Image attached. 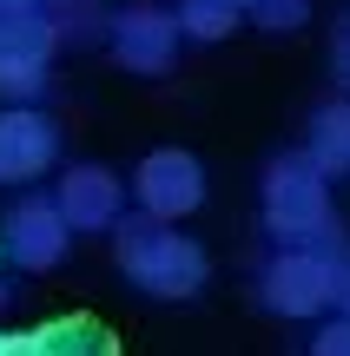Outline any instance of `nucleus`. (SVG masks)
Instances as JSON below:
<instances>
[{
  "mask_svg": "<svg viewBox=\"0 0 350 356\" xmlns=\"http://www.w3.org/2000/svg\"><path fill=\"white\" fill-rule=\"evenodd\" d=\"M337 304L350 310V257H337Z\"/></svg>",
  "mask_w": 350,
  "mask_h": 356,
  "instance_id": "2eb2a0df",
  "label": "nucleus"
},
{
  "mask_svg": "<svg viewBox=\"0 0 350 356\" xmlns=\"http://www.w3.org/2000/svg\"><path fill=\"white\" fill-rule=\"evenodd\" d=\"M0 244H7V251L20 257L26 270H53V264L66 257V218H60V204H53V198H33V204H20Z\"/></svg>",
  "mask_w": 350,
  "mask_h": 356,
  "instance_id": "6e6552de",
  "label": "nucleus"
},
{
  "mask_svg": "<svg viewBox=\"0 0 350 356\" xmlns=\"http://www.w3.org/2000/svg\"><path fill=\"white\" fill-rule=\"evenodd\" d=\"M119 356V337L106 330L100 317L73 310V317H47L33 330H7L0 337V356Z\"/></svg>",
  "mask_w": 350,
  "mask_h": 356,
  "instance_id": "423d86ee",
  "label": "nucleus"
},
{
  "mask_svg": "<svg viewBox=\"0 0 350 356\" xmlns=\"http://www.w3.org/2000/svg\"><path fill=\"white\" fill-rule=\"evenodd\" d=\"M0 257H7V244H0Z\"/></svg>",
  "mask_w": 350,
  "mask_h": 356,
  "instance_id": "f3484780",
  "label": "nucleus"
},
{
  "mask_svg": "<svg viewBox=\"0 0 350 356\" xmlns=\"http://www.w3.org/2000/svg\"><path fill=\"white\" fill-rule=\"evenodd\" d=\"M331 53H337V79L350 86V20H344V33H337V47H331Z\"/></svg>",
  "mask_w": 350,
  "mask_h": 356,
  "instance_id": "4468645a",
  "label": "nucleus"
},
{
  "mask_svg": "<svg viewBox=\"0 0 350 356\" xmlns=\"http://www.w3.org/2000/svg\"><path fill=\"white\" fill-rule=\"evenodd\" d=\"M60 159V132L40 113H0V178H40Z\"/></svg>",
  "mask_w": 350,
  "mask_h": 356,
  "instance_id": "1a4fd4ad",
  "label": "nucleus"
},
{
  "mask_svg": "<svg viewBox=\"0 0 350 356\" xmlns=\"http://www.w3.org/2000/svg\"><path fill=\"white\" fill-rule=\"evenodd\" d=\"M238 7H251V0H238Z\"/></svg>",
  "mask_w": 350,
  "mask_h": 356,
  "instance_id": "dca6fc26",
  "label": "nucleus"
},
{
  "mask_svg": "<svg viewBox=\"0 0 350 356\" xmlns=\"http://www.w3.org/2000/svg\"><path fill=\"white\" fill-rule=\"evenodd\" d=\"M245 20V7H238V0H185L179 7V33H192V40H225L232 33V26Z\"/></svg>",
  "mask_w": 350,
  "mask_h": 356,
  "instance_id": "9b49d317",
  "label": "nucleus"
},
{
  "mask_svg": "<svg viewBox=\"0 0 350 356\" xmlns=\"http://www.w3.org/2000/svg\"><path fill=\"white\" fill-rule=\"evenodd\" d=\"M311 350H317V356H350V317H337V323H324V330L311 337Z\"/></svg>",
  "mask_w": 350,
  "mask_h": 356,
  "instance_id": "ddd939ff",
  "label": "nucleus"
},
{
  "mask_svg": "<svg viewBox=\"0 0 350 356\" xmlns=\"http://www.w3.org/2000/svg\"><path fill=\"white\" fill-rule=\"evenodd\" d=\"M264 310L271 317H317V310L337 304V251L331 244H285V251L264 264V284H258Z\"/></svg>",
  "mask_w": 350,
  "mask_h": 356,
  "instance_id": "7ed1b4c3",
  "label": "nucleus"
},
{
  "mask_svg": "<svg viewBox=\"0 0 350 356\" xmlns=\"http://www.w3.org/2000/svg\"><path fill=\"white\" fill-rule=\"evenodd\" d=\"M198 204H205V172H198V159L179 152V145H159L139 165V211L185 218V211H198Z\"/></svg>",
  "mask_w": 350,
  "mask_h": 356,
  "instance_id": "39448f33",
  "label": "nucleus"
},
{
  "mask_svg": "<svg viewBox=\"0 0 350 356\" xmlns=\"http://www.w3.org/2000/svg\"><path fill=\"white\" fill-rule=\"evenodd\" d=\"M264 231L278 244H331V185L304 152H278L264 165Z\"/></svg>",
  "mask_w": 350,
  "mask_h": 356,
  "instance_id": "f03ea898",
  "label": "nucleus"
},
{
  "mask_svg": "<svg viewBox=\"0 0 350 356\" xmlns=\"http://www.w3.org/2000/svg\"><path fill=\"white\" fill-rule=\"evenodd\" d=\"M251 20L264 26V33H291V26H304V13H311V0H251Z\"/></svg>",
  "mask_w": 350,
  "mask_h": 356,
  "instance_id": "f8f14e48",
  "label": "nucleus"
},
{
  "mask_svg": "<svg viewBox=\"0 0 350 356\" xmlns=\"http://www.w3.org/2000/svg\"><path fill=\"white\" fill-rule=\"evenodd\" d=\"M113 60L126 66V73H139V79L172 73V60H179V13H166V7L119 13L113 20Z\"/></svg>",
  "mask_w": 350,
  "mask_h": 356,
  "instance_id": "20e7f679",
  "label": "nucleus"
},
{
  "mask_svg": "<svg viewBox=\"0 0 350 356\" xmlns=\"http://www.w3.org/2000/svg\"><path fill=\"white\" fill-rule=\"evenodd\" d=\"M119 238V270H126L132 284H139L145 297H198V284H205V251H198L185 231H172V218H113Z\"/></svg>",
  "mask_w": 350,
  "mask_h": 356,
  "instance_id": "f257e3e1",
  "label": "nucleus"
},
{
  "mask_svg": "<svg viewBox=\"0 0 350 356\" xmlns=\"http://www.w3.org/2000/svg\"><path fill=\"white\" fill-rule=\"evenodd\" d=\"M304 159H311L324 178H337L350 172V99H331V106H317V119H311V139H304Z\"/></svg>",
  "mask_w": 350,
  "mask_h": 356,
  "instance_id": "9d476101",
  "label": "nucleus"
},
{
  "mask_svg": "<svg viewBox=\"0 0 350 356\" xmlns=\"http://www.w3.org/2000/svg\"><path fill=\"white\" fill-rule=\"evenodd\" d=\"M60 218H66V231H106L119 218V178L106 172V165H73L60 178Z\"/></svg>",
  "mask_w": 350,
  "mask_h": 356,
  "instance_id": "0eeeda50",
  "label": "nucleus"
}]
</instances>
